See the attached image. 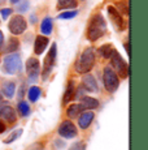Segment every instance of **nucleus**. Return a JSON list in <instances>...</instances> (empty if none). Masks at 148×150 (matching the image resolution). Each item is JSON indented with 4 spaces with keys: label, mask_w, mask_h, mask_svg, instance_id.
Masks as SVG:
<instances>
[{
    "label": "nucleus",
    "mask_w": 148,
    "mask_h": 150,
    "mask_svg": "<svg viewBox=\"0 0 148 150\" xmlns=\"http://www.w3.org/2000/svg\"><path fill=\"white\" fill-rule=\"evenodd\" d=\"M105 33H107V22H105L103 14L98 13L92 16L89 24V29H87V38L91 42H95L100 39Z\"/></svg>",
    "instance_id": "1"
},
{
    "label": "nucleus",
    "mask_w": 148,
    "mask_h": 150,
    "mask_svg": "<svg viewBox=\"0 0 148 150\" xmlns=\"http://www.w3.org/2000/svg\"><path fill=\"white\" fill-rule=\"evenodd\" d=\"M95 64V51L94 48H86L75 63V71L78 73H89Z\"/></svg>",
    "instance_id": "2"
},
{
    "label": "nucleus",
    "mask_w": 148,
    "mask_h": 150,
    "mask_svg": "<svg viewBox=\"0 0 148 150\" xmlns=\"http://www.w3.org/2000/svg\"><path fill=\"white\" fill-rule=\"evenodd\" d=\"M22 69V60L18 54H9L3 60V72L7 74H17Z\"/></svg>",
    "instance_id": "3"
},
{
    "label": "nucleus",
    "mask_w": 148,
    "mask_h": 150,
    "mask_svg": "<svg viewBox=\"0 0 148 150\" xmlns=\"http://www.w3.org/2000/svg\"><path fill=\"white\" fill-rule=\"evenodd\" d=\"M56 55H57V46H56V43H53L52 46H51L50 51H48L47 56H45L44 59V63H43V72H42V79H43V81L50 77L51 72H52L53 69V65H55V62H56Z\"/></svg>",
    "instance_id": "4"
},
{
    "label": "nucleus",
    "mask_w": 148,
    "mask_h": 150,
    "mask_svg": "<svg viewBox=\"0 0 148 150\" xmlns=\"http://www.w3.org/2000/svg\"><path fill=\"white\" fill-rule=\"evenodd\" d=\"M103 81H104V86L109 93H114L117 91L118 86H119V81L118 77L116 74V72L112 68L107 67L104 68V74H103Z\"/></svg>",
    "instance_id": "5"
},
{
    "label": "nucleus",
    "mask_w": 148,
    "mask_h": 150,
    "mask_svg": "<svg viewBox=\"0 0 148 150\" xmlns=\"http://www.w3.org/2000/svg\"><path fill=\"white\" fill-rule=\"evenodd\" d=\"M110 60H112V65L114 67L116 71H117V73L122 79H126V77L129 76V67H127L126 62L122 59V56L116 50L113 51L112 56H110Z\"/></svg>",
    "instance_id": "6"
},
{
    "label": "nucleus",
    "mask_w": 148,
    "mask_h": 150,
    "mask_svg": "<svg viewBox=\"0 0 148 150\" xmlns=\"http://www.w3.org/2000/svg\"><path fill=\"white\" fill-rule=\"evenodd\" d=\"M27 28V24H26V20L22 16H13L12 20L9 21V25H8V29L12 34L15 35H20L22 34Z\"/></svg>",
    "instance_id": "7"
},
{
    "label": "nucleus",
    "mask_w": 148,
    "mask_h": 150,
    "mask_svg": "<svg viewBox=\"0 0 148 150\" xmlns=\"http://www.w3.org/2000/svg\"><path fill=\"white\" fill-rule=\"evenodd\" d=\"M108 16H109L110 21L113 22V25H114V28L117 29V30H119V31L125 30V28H126V24H125V20L122 18L121 13L118 12L117 8L109 5V7H108Z\"/></svg>",
    "instance_id": "8"
},
{
    "label": "nucleus",
    "mask_w": 148,
    "mask_h": 150,
    "mask_svg": "<svg viewBox=\"0 0 148 150\" xmlns=\"http://www.w3.org/2000/svg\"><path fill=\"white\" fill-rule=\"evenodd\" d=\"M39 72H40V65H39L38 59L30 57L26 62V73L29 76L30 82H35L39 77Z\"/></svg>",
    "instance_id": "9"
},
{
    "label": "nucleus",
    "mask_w": 148,
    "mask_h": 150,
    "mask_svg": "<svg viewBox=\"0 0 148 150\" xmlns=\"http://www.w3.org/2000/svg\"><path fill=\"white\" fill-rule=\"evenodd\" d=\"M77 128H75V125L72 123V122H69V120H64L61 124H60V127H59V134L61 137H64V138H73V137H75L77 136Z\"/></svg>",
    "instance_id": "10"
},
{
    "label": "nucleus",
    "mask_w": 148,
    "mask_h": 150,
    "mask_svg": "<svg viewBox=\"0 0 148 150\" xmlns=\"http://www.w3.org/2000/svg\"><path fill=\"white\" fill-rule=\"evenodd\" d=\"M82 86L84 88V90L90 91V93H96L99 90V86L98 82H96L95 77L91 76V74H86L82 80Z\"/></svg>",
    "instance_id": "11"
},
{
    "label": "nucleus",
    "mask_w": 148,
    "mask_h": 150,
    "mask_svg": "<svg viewBox=\"0 0 148 150\" xmlns=\"http://www.w3.org/2000/svg\"><path fill=\"white\" fill-rule=\"evenodd\" d=\"M48 43H50V39L44 35H38L35 38V43H34V51H35L36 55H42L44 52V50L47 48Z\"/></svg>",
    "instance_id": "12"
},
{
    "label": "nucleus",
    "mask_w": 148,
    "mask_h": 150,
    "mask_svg": "<svg viewBox=\"0 0 148 150\" xmlns=\"http://www.w3.org/2000/svg\"><path fill=\"white\" fill-rule=\"evenodd\" d=\"M0 116H1L4 120H7L8 123H15L16 119H17L16 112H15V110H13V107L7 106V105H4L1 107V110H0Z\"/></svg>",
    "instance_id": "13"
},
{
    "label": "nucleus",
    "mask_w": 148,
    "mask_h": 150,
    "mask_svg": "<svg viewBox=\"0 0 148 150\" xmlns=\"http://www.w3.org/2000/svg\"><path fill=\"white\" fill-rule=\"evenodd\" d=\"M94 117H95V114H94V112H91V111L82 112L81 116H79V119H78V124H79V127H81L82 129L89 128V127L91 125V123H92Z\"/></svg>",
    "instance_id": "14"
},
{
    "label": "nucleus",
    "mask_w": 148,
    "mask_h": 150,
    "mask_svg": "<svg viewBox=\"0 0 148 150\" xmlns=\"http://www.w3.org/2000/svg\"><path fill=\"white\" fill-rule=\"evenodd\" d=\"M81 106L83 107V110H94L99 106L98 99L91 97H82L81 98Z\"/></svg>",
    "instance_id": "15"
},
{
    "label": "nucleus",
    "mask_w": 148,
    "mask_h": 150,
    "mask_svg": "<svg viewBox=\"0 0 148 150\" xmlns=\"http://www.w3.org/2000/svg\"><path fill=\"white\" fill-rule=\"evenodd\" d=\"M1 91H3V96H5L7 98H12L13 96H15V91H16V83L13 81L4 82Z\"/></svg>",
    "instance_id": "16"
},
{
    "label": "nucleus",
    "mask_w": 148,
    "mask_h": 150,
    "mask_svg": "<svg viewBox=\"0 0 148 150\" xmlns=\"http://www.w3.org/2000/svg\"><path fill=\"white\" fill-rule=\"evenodd\" d=\"M74 97H75V89H74L73 82L69 81V83H68V88H66V90H65V94H64V99H62L64 105H65V103L72 102V100L74 99Z\"/></svg>",
    "instance_id": "17"
},
{
    "label": "nucleus",
    "mask_w": 148,
    "mask_h": 150,
    "mask_svg": "<svg viewBox=\"0 0 148 150\" xmlns=\"http://www.w3.org/2000/svg\"><path fill=\"white\" fill-rule=\"evenodd\" d=\"M78 1L77 0H57V9H72L77 8Z\"/></svg>",
    "instance_id": "18"
},
{
    "label": "nucleus",
    "mask_w": 148,
    "mask_h": 150,
    "mask_svg": "<svg viewBox=\"0 0 148 150\" xmlns=\"http://www.w3.org/2000/svg\"><path fill=\"white\" fill-rule=\"evenodd\" d=\"M52 18L51 17H45V18L42 21L40 25V31L44 34V35H50L52 33Z\"/></svg>",
    "instance_id": "19"
},
{
    "label": "nucleus",
    "mask_w": 148,
    "mask_h": 150,
    "mask_svg": "<svg viewBox=\"0 0 148 150\" xmlns=\"http://www.w3.org/2000/svg\"><path fill=\"white\" fill-rule=\"evenodd\" d=\"M113 51H114V48H113L112 45H103L99 48V54H100V56L104 57V59H110Z\"/></svg>",
    "instance_id": "20"
},
{
    "label": "nucleus",
    "mask_w": 148,
    "mask_h": 150,
    "mask_svg": "<svg viewBox=\"0 0 148 150\" xmlns=\"http://www.w3.org/2000/svg\"><path fill=\"white\" fill-rule=\"evenodd\" d=\"M84 110L83 107L81 106V103H77V105H72L68 107V116L69 117H75L78 116L81 112H83Z\"/></svg>",
    "instance_id": "21"
},
{
    "label": "nucleus",
    "mask_w": 148,
    "mask_h": 150,
    "mask_svg": "<svg viewBox=\"0 0 148 150\" xmlns=\"http://www.w3.org/2000/svg\"><path fill=\"white\" fill-rule=\"evenodd\" d=\"M18 47H20V42H18V39H16V38H10V39H9V42H8V45H7V47L3 48V51H4V52H15L16 50H18Z\"/></svg>",
    "instance_id": "22"
},
{
    "label": "nucleus",
    "mask_w": 148,
    "mask_h": 150,
    "mask_svg": "<svg viewBox=\"0 0 148 150\" xmlns=\"http://www.w3.org/2000/svg\"><path fill=\"white\" fill-rule=\"evenodd\" d=\"M39 97H40V88H38V86H31L29 89V99L30 102H36V100L39 99Z\"/></svg>",
    "instance_id": "23"
},
{
    "label": "nucleus",
    "mask_w": 148,
    "mask_h": 150,
    "mask_svg": "<svg viewBox=\"0 0 148 150\" xmlns=\"http://www.w3.org/2000/svg\"><path fill=\"white\" fill-rule=\"evenodd\" d=\"M18 112L22 115V116H29L30 115V106L27 105V102L21 100V102L18 103Z\"/></svg>",
    "instance_id": "24"
},
{
    "label": "nucleus",
    "mask_w": 148,
    "mask_h": 150,
    "mask_svg": "<svg viewBox=\"0 0 148 150\" xmlns=\"http://www.w3.org/2000/svg\"><path fill=\"white\" fill-rule=\"evenodd\" d=\"M21 134H22V129H16V131H13L12 133L9 134V136L5 138L4 142H5V144H12L13 141H16L17 138L21 137Z\"/></svg>",
    "instance_id": "25"
},
{
    "label": "nucleus",
    "mask_w": 148,
    "mask_h": 150,
    "mask_svg": "<svg viewBox=\"0 0 148 150\" xmlns=\"http://www.w3.org/2000/svg\"><path fill=\"white\" fill-rule=\"evenodd\" d=\"M77 13H78L77 11H65V12L59 14V18L60 20H70V18H73V17H75Z\"/></svg>",
    "instance_id": "26"
},
{
    "label": "nucleus",
    "mask_w": 148,
    "mask_h": 150,
    "mask_svg": "<svg viewBox=\"0 0 148 150\" xmlns=\"http://www.w3.org/2000/svg\"><path fill=\"white\" fill-rule=\"evenodd\" d=\"M69 150H86V144H84L83 141H79V142L73 144L69 148Z\"/></svg>",
    "instance_id": "27"
},
{
    "label": "nucleus",
    "mask_w": 148,
    "mask_h": 150,
    "mask_svg": "<svg viewBox=\"0 0 148 150\" xmlns=\"http://www.w3.org/2000/svg\"><path fill=\"white\" fill-rule=\"evenodd\" d=\"M29 7H30L29 1H24V3H20V4L17 5V11H18L20 13H22V12H26V11L29 9Z\"/></svg>",
    "instance_id": "28"
},
{
    "label": "nucleus",
    "mask_w": 148,
    "mask_h": 150,
    "mask_svg": "<svg viewBox=\"0 0 148 150\" xmlns=\"http://www.w3.org/2000/svg\"><path fill=\"white\" fill-rule=\"evenodd\" d=\"M0 13H1L3 20H5L9 17V14H12V9H10V8H3V9L0 11Z\"/></svg>",
    "instance_id": "29"
},
{
    "label": "nucleus",
    "mask_w": 148,
    "mask_h": 150,
    "mask_svg": "<svg viewBox=\"0 0 148 150\" xmlns=\"http://www.w3.org/2000/svg\"><path fill=\"white\" fill-rule=\"evenodd\" d=\"M3 43H4V34H3V31L0 30V50L3 48Z\"/></svg>",
    "instance_id": "30"
},
{
    "label": "nucleus",
    "mask_w": 148,
    "mask_h": 150,
    "mask_svg": "<svg viewBox=\"0 0 148 150\" xmlns=\"http://www.w3.org/2000/svg\"><path fill=\"white\" fill-rule=\"evenodd\" d=\"M4 131H5V124L3 122H0V133H3Z\"/></svg>",
    "instance_id": "31"
},
{
    "label": "nucleus",
    "mask_w": 148,
    "mask_h": 150,
    "mask_svg": "<svg viewBox=\"0 0 148 150\" xmlns=\"http://www.w3.org/2000/svg\"><path fill=\"white\" fill-rule=\"evenodd\" d=\"M56 146H57V148H64V142H62V141H56Z\"/></svg>",
    "instance_id": "32"
},
{
    "label": "nucleus",
    "mask_w": 148,
    "mask_h": 150,
    "mask_svg": "<svg viewBox=\"0 0 148 150\" xmlns=\"http://www.w3.org/2000/svg\"><path fill=\"white\" fill-rule=\"evenodd\" d=\"M125 48H126V52H127V55H130V46H129V42L125 45Z\"/></svg>",
    "instance_id": "33"
},
{
    "label": "nucleus",
    "mask_w": 148,
    "mask_h": 150,
    "mask_svg": "<svg viewBox=\"0 0 148 150\" xmlns=\"http://www.w3.org/2000/svg\"><path fill=\"white\" fill-rule=\"evenodd\" d=\"M30 21H31V22H36V17H35V16H31V17H30Z\"/></svg>",
    "instance_id": "34"
},
{
    "label": "nucleus",
    "mask_w": 148,
    "mask_h": 150,
    "mask_svg": "<svg viewBox=\"0 0 148 150\" xmlns=\"http://www.w3.org/2000/svg\"><path fill=\"white\" fill-rule=\"evenodd\" d=\"M18 1H20V0H10V3H13V4H17Z\"/></svg>",
    "instance_id": "35"
},
{
    "label": "nucleus",
    "mask_w": 148,
    "mask_h": 150,
    "mask_svg": "<svg viewBox=\"0 0 148 150\" xmlns=\"http://www.w3.org/2000/svg\"><path fill=\"white\" fill-rule=\"evenodd\" d=\"M1 99H3V96H1V94H0V102H1Z\"/></svg>",
    "instance_id": "36"
},
{
    "label": "nucleus",
    "mask_w": 148,
    "mask_h": 150,
    "mask_svg": "<svg viewBox=\"0 0 148 150\" xmlns=\"http://www.w3.org/2000/svg\"><path fill=\"white\" fill-rule=\"evenodd\" d=\"M3 106H4V105H0V110H1V107H3Z\"/></svg>",
    "instance_id": "37"
},
{
    "label": "nucleus",
    "mask_w": 148,
    "mask_h": 150,
    "mask_svg": "<svg viewBox=\"0 0 148 150\" xmlns=\"http://www.w3.org/2000/svg\"><path fill=\"white\" fill-rule=\"evenodd\" d=\"M1 1H4V0H0V3H1Z\"/></svg>",
    "instance_id": "38"
}]
</instances>
